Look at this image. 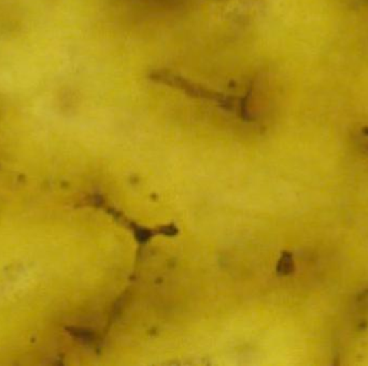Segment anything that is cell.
<instances>
[{
  "label": "cell",
  "mask_w": 368,
  "mask_h": 366,
  "mask_svg": "<svg viewBox=\"0 0 368 366\" xmlns=\"http://www.w3.org/2000/svg\"><path fill=\"white\" fill-rule=\"evenodd\" d=\"M358 145L363 153L368 155V128H364L363 138L358 140Z\"/></svg>",
  "instance_id": "cell-3"
},
{
  "label": "cell",
  "mask_w": 368,
  "mask_h": 366,
  "mask_svg": "<svg viewBox=\"0 0 368 366\" xmlns=\"http://www.w3.org/2000/svg\"><path fill=\"white\" fill-rule=\"evenodd\" d=\"M294 270V262H293L292 255L285 252L280 258L278 263L277 271L280 275H287Z\"/></svg>",
  "instance_id": "cell-2"
},
{
  "label": "cell",
  "mask_w": 368,
  "mask_h": 366,
  "mask_svg": "<svg viewBox=\"0 0 368 366\" xmlns=\"http://www.w3.org/2000/svg\"><path fill=\"white\" fill-rule=\"evenodd\" d=\"M138 6L152 11H174L183 7L189 0H132Z\"/></svg>",
  "instance_id": "cell-1"
}]
</instances>
